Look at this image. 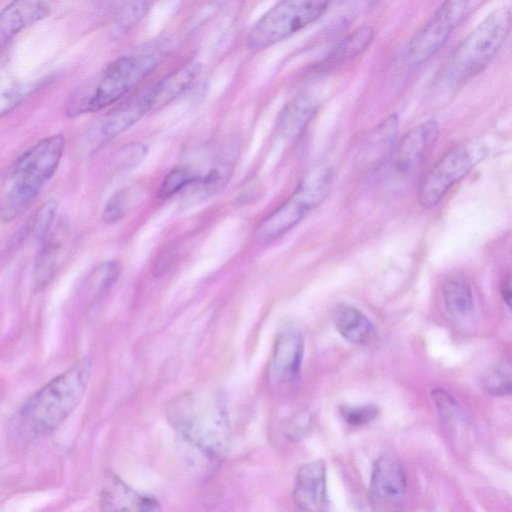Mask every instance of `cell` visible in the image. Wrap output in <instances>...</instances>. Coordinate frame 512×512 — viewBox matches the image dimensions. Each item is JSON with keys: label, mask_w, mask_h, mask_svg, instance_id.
I'll use <instances>...</instances> for the list:
<instances>
[{"label": "cell", "mask_w": 512, "mask_h": 512, "mask_svg": "<svg viewBox=\"0 0 512 512\" xmlns=\"http://www.w3.org/2000/svg\"><path fill=\"white\" fill-rule=\"evenodd\" d=\"M152 3L135 1L123 3L116 13V25L125 32L135 26L148 12Z\"/></svg>", "instance_id": "cell-29"}, {"label": "cell", "mask_w": 512, "mask_h": 512, "mask_svg": "<svg viewBox=\"0 0 512 512\" xmlns=\"http://www.w3.org/2000/svg\"><path fill=\"white\" fill-rule=\"evenodd\" d=\"M511 9L502 6L482 20L454 49L446 69L452 83H460L483 71L507 39Z\"/></svg>", "instance_id": "cell-5"}, {"label": "cell", "mask_w": 512, "mask_h": 512, "mask_svg": "<svg viewBox=\"0 0 512 512\" xmlns=\"http://www.w3.org/2000/svg\"><path fill=\"white\" fill-rule=\"evenodd\" d=\"M311 423V416L307 411L296 413L288 421L285 429L287 438L290 440H300L307 433Z\"/></svg>", "instance_id": "cell-32"}, {"label": "cell", "mask_w": 512, "mask_h": 512, "mask_svg": "<svg viewBox=\"0 0 512 512\" xmlns=\"http://www.w3.org/2000/svg\"><path fill=\"white\" fill-rule=\"evenodd\" d=\"M442 295L447 311L455 317H463L473 308L471 287L463 275L448 278L442 287Z\"/></svg>", "instance_id": "cell-22"}, {"label": "cell", "mask_w": 512, "mask_h": 512, "mask_svg": "<svg viewBox=\"0 0 512 512\" xmlns=\"http://www.w3.org/2000/svg\"><path fill=\"white\" fill-rule=\"evenodd\" d=\"M327 1H281L267 11L255 24L248 37L254 51L270 47L309 24L317 21L328 9Z\"/></svg>", "instance_id": "cell-8"}, {"label": "cell", "mask_w": 512, "mask_h": 512, "mask_svg": "<svg viewBox=\"0 0 512 512\" xmlns=\"http://www.w3.org/2000/svg\"><path fill=\"white\" fill-rule=\"evenodd\" d=\"M406 490V477L402 465L393 456H380L374 463L370 478L373 498L394 506L402 500Z\"/></svg>", "instance_id": "cell-14"}, {"label": "cell", "mask_w": 512, "mask_h": 512, "mask_svg": "<svg viewBox=\"0 0 512 512\" xmlns=\"http://www.w3.org/2000/svg\"><path fill=\"white\" fill-rule=\"evenodd\" d=\"M318 108L310 93L303 92L289 101L280 113L278 129L287 139H295L306 129Z\"/></svg>", "instance_id": "cell-18"}, {"label": "cell", "mask_w": 512, "mask_h": 512, "mask_svg": "<svg viewBox=\"0 0 512 512\" xmlns=\"http://www.w3.org/2000/svg\"><path fill=\"white\" fill-rule=\"evenodd\" d=\"M120 274V265L116 261H107L96 267L85 285V296L89 301L101 298L117 280Z\"/></svg>", "instance_id": "cell-24"}, {"label": "cell", "mask_w": 512, "mask_h": 512, "mask_svg": "<svg viewBox=\"0 0 512 512\" xmlns=\"http://www.w3.org/2000/svg\"><path fill=\"white\" fill-rule=\"evenodd\" d=\"M488 155V148L479 140L471 139L447 151L423 179L418 202L424 208L436 206L449 190L466 177Z\"/></svg>", "instance_id": "cell-7"}, {"label": "cell", "mask_w": 512, "mask_h": 512, "mask_svg": "<svg viewBox=\"0 0 512 512\" xmlns=\"http://www.w3.org/2000/svg\"><path fill=\"white\" fill-rule=\"evenodd\" d=\"M64 251V243L54 235H49L40 243L32 276L36 291L44 289L51 282L62 261Z\"/></svg>", "instance_id": "cell-21"}, {"label": "cell", "mask_w": 512, "mask_h": 512, "mask_svg": "<svg viewBox=\"0 0 512 512\" xmlns=\"http://www.w3.org/2000/svg\"><path fill=\"white\" fill-rule=\"evenodd\" d=\"M399 121L390 115L373 128L363 139L358 151V161L366 168L380 166L395 143Z\"/></svg>", "instance_id": "cell-17"}, {"label": "cell", "mask_w": 512, "mask_h": 512, "mask_svg": "<svg viewBox=\"0 0 512 512\" xmlns=\"http://www.w3.org/2000/svg\"><path fill=\"white\" fill-rule=\"evenodd\" d=\"M200 63L191 61L151 86L152 110H157L180 96L199 75Z\"/></svg>", "instance_id": "cell-19"}, {"label": "cell", "mask_w": 512, "mask_h": 512, "mask_svg": "<svg viewBox=\"0 0 512 512\" xmlns=\"http://www.w3.org/2000/svg\"><path fill=\"white\" fill-rule=\"evenodd\" d=\"M166 416L174 430L207 457L226 455L231 431L226 400L220 391L179 395L168 403Z\"/></svg>", "instance_id": "cell-2"}, {"label": "cell", "mask_w": 512, "mask_h": 512, "mask_svg": "<svg viewBox=\"0 0 512 512\" xmlns=\"http://www.w3.org/2000/svg\"><path fill=\"white\" fill-rule=\"evenodd\" d=\"M332 180V171L327 167L308 174L293 195L258 226L254 234L255 242L268 244L296 226L326 199Z\"/></svg>", "instance_id": "cell-6"}, {"label": "cell", "mask_w": 512, "mask_h": 512, "mask_svg": "<svg viewBox=\"0 0 512 512\" xmlns=\"http://www.w3.org/2000/svg\"><path fill=\"white\" fill-rule=\"evenodd\" d=\"M438 138L439 126L434 119H429L408 131L396 149V171L402 175L415 172L429 157Z\"/></svg>", "instance_id": "cell-11"}, {"label": "cell", "mask_w": 512, "mask_h": 512, "mask_svg": "<svg viewBox=\"0 0 512 512\" xmlns=\"http://www.w3.org/2000/svg\"><path fill=\"white\" fill-rule=\"evenodd\" d=\"M205 174L187 167L182 166L171 170L164 178L159 189V197L167 199L190 184H201L204 180Z\"/></svg>", "instance_id": "cell-25"}, {"label": "cell", "mask_w": 512, "mask_h": 512, "mask_svg": "<svg viewBox=\"0 0 512 512\" xmlns=\"http://www.w3.org/2000/svg\"><path fill=\"white\" fill-rule=\"evenodd\" d=\"M478 4L468 1L444 2L407 44L404 53L405 64L415 68L430 59L445 44L453 29Z\"/></svg>", "instance_id": "cell-9"}, {"label": "cell", "mask_w": 512, "mask_h": 512, "mask_svg": "<svg viewBox=\"0 0 512 512\" xmlns=\"http://www.w3.org/2000/svg\"><path fill=\"white\" fill-rule=\"evenodd\" d=\"M168 49L166 43H156L113 60L71 97L68 113L74 116L95 112L119 101L161 63Z\"/></svg>", "instance_id": "cell-4"}, {"label": "cell", "mask_w": 512, "mask_h": 512, "mask_svg": "<svg viewBox=\"0 0 512 512\" xmlns=\"http://www.w3.org/2000/svg\"><path fill=\"white\" fill-rule=\"evenodd\" d=\"M304 341L294 327H284L277 335L269 363L268 376L277 388H289L300 378Z\"/></svg>", "instance_id": "cell-10"}, {"label": "cell", "mask_w": 512, "mask_h": 512, "mask_svg": "<svg viewBox=\"0 0 512 512\" xmlns=\"http://www.w3.org/2000/svg\"><path fill=\"white\" fill-rule=\"evenodd\" d=\"M50 5L43 1H14L0 11V51L20 31L43 19Z\"/></svg>", "instance_id": "cell-16"}, {"label": "cell", "mask_w": 512, "mask_h": 512, "mask_svg": "<svg viewBox=\"0 0 512 512\" xmlns=\"http://www.w3.org/2000/svg\"><path fill=\"white\" fill-rule=\"evenodd\" d=\"M501 293H502L503 300L506 302L507 306L510 307V303H511V281H510V276H507L504 279V281L502 283Z\"/></svg>", "instance_id": "cell-33"}, {"label": "cell", "mask_w": 512, "mask_h": 512, "mask_svg": "<svg viewBox=\"0 0 512 512\" xmlns=\"http://www.w3.org/2000/svg\"><path fill=\"white\" fill-rule=\"evenodd\" d=\"M373 37L374 31L370 26L359 27L336 43L325 60L329 63H342L353 59L369 47Z\"/></svg>", "instance_id": "cell-23"}, {"label": "cell", "mask_w": 512, "mask_h": 512, "mask_svg": "<svg viewBox=\"0 0 512 512\" xmlns=\"http://www.w3.org/2000/svg\"><path fill=\"white\" fill-rule=\"evenodd\" d=\"M379 410L375 405L368 404L354 407H343V419L352 426H362L370 423L378 416Z\"/></svg>", "instance_id": "cell-31"}, {"label": "cell", "mask_w": 512, "mask_h": 512, "mask_svg": "<svg viewBox=\"0 0 512 512\" xmlns=\"http://www.w3.org/2000/svg\"><path fill=\"white\" fill-rule=\"evenodd\" d=\"M92 375L84 357L33 393L12 417L9 437L31 442L55 431L81 402Z\"/></svg>", "instance_id": "cell-1"}, {"label": "cell", "mask_w": 512, "mask_h": 512, "mask_svg": "<svg viewBox=\"0 0 512 512\" xmlns=\"http://www.w3.org/2000/svg\"><path fill=\"white\" fill-rule=\"evenodd\" d=\"M55 213L56 204L53 201L46 202L27 224L25 231L33 234L39 244L42 243L50 235Z\"/></svg>", "instance_id": "cell-28"}, {"label": "cell", "mask_w": 512, "mask_h": 512, "mask_svg": "<svg viewBox=\"0 0 512 512\" xmlns=\"http://www.w3.org/2000/svg\"><path fill=\"white\" fill-rule=\"evenodd\" d=\"M483 386L494 396H506L511 393V365L502 362L492 368L483 379Z\"/></svg>", "instance_id": "cell-27"}, {"label": "cell", "mask_w": 512, "mask_h": 512, "mask_svg": "<svg viewBox=\"0 0 512 512\" xmlns=\"http://www.w3.org/2000/svg\"><path fill=\"white\" fill-rule=\"evenodd\" d=\"M23 84L7 73L0 74V117L10 112L24 98Z\"/></svg>", "instance_id": "cell-26"}, {"label": "cell", "mask_w": 512, "mask_h": 512, "mask_svg": "<svg viewBox=\"0 0 512 512\" xmlns=\"http://www.w3.org/2000/svg\"><path fill=\"white\" fill-rule=\"evenodd\" d=\"M295 505L306 512H320L326 501V464L314 460L297 471L293 490Z\"/></svg>", "instance_id": "cell-13"}, {"label": "cell", "mask_w": 512, "mask_h": 512, "mask_svg": "<svg viewBox=\"0 0 512 512\" xmlns=\"http://www.w3.org/2000/svg\"><path fill=\"white\" fill-rule=\"evenodd\" d=\"M149 111H152L151 86L132 96L105 116L99 127L100 139L107 141L118 136Z\"/></svg>", "instance_id": "cell-15"}, {"label": "cell", "mask_w": 512, "mask_h": 512, "mask_svg": "<svg viewBox=\"0 0 512 512\" xmlns=\"http://www.w3.org/2000/svg\"><path fill=\"white\" fill-rule=\"evenodd\" d=\"M99 507L101 512H161L156 498L134 490L113 473L104 477Z\"/></svg>", "instance_id": "cell-12"}, {"label": "cell", "mask_w": 512, "mask_h": 512, "mask_svg": "<svg viewBox=\"0 0 512 512\" xmlns=\"http://www.w3.org/2000/svg\"><path fill=\"white\" fill-rule=\"evenodd\" d=\"M132 193L128 189L116 192L106 203L102 219L106 223H114L125 216L131 206Z\"/></svg>", "instance_id": "cell-30"}, {"label": "cell", "mask_w": 512, "mask_h": 512, "mask_svg": "<svg viewBox=\"0 0 512 512\" xmlns=\"http://www.w3.org/2000/svg\"><path fill=\"white\" fill-rule=\"evenodd\" d=\"M64 149L62 135L44 138L8 168L0 188L2 221H13L29 209L57 170Z\"/></svg>", "instance_id": "cell-3"}, {"label": "cell", "mask_w": 512, "mask_h": 512, "mask_svg": "<svg viewBox=\"0 0 512 512\" xmlns=\"http://www.w3.org/2000/svg\"><path fill=\"white\" fill-rule=\"evenodd\" d=\"M333 320L339 334L353 344H368L375 336L373 323L356 307L338 306L334 311Z\"/></svg>", "instance_id": "cell-20"}]
</instances>
